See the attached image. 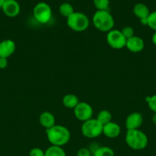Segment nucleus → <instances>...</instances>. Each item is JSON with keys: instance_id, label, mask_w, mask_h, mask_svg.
Returning a JSON list of instances; mask_svg holds the SVG:
<instances>
[{"instance_id": "1", "label": "nucleus", "mask_w": 156, "mask_h": 156, "mask_svg": "<svg viewBox=\"0 0 156 156\" xmlns=\"http://www.w3.org/2000/svg\"><path fill=\"white\" fill-rule=\"evenodd\" d=\"M48 141L52 146H60L67 144L70 139V133L67 127L61 125H54L53 127L46 129Z\"/></svg>"}, {"instance_id": "2", "label": "nucleus", "mask_w": 156, "mask_h": 156, "mask_svg": "<svg viewBox=\"0 0 156 156\" xmlns=\"http://www.w3.org/2000/svg\"><path fill=\"white\" fill-rule=\"evenodd\" d=\"M93 24L102 32L110 31L114 27V18L109 11H96L93 17Z\"/></svg>"}, {"instance_id": "3", "label": "nucleus", "mask_w": 156, "mask_h": 156, "mask_svg": "<svg viewBox=\"0 0 156 156\" xmlns=\"http://www.w3.org/2000/svg\"><path fill=\"white\" fill-rule=\"evenodd\" d=\"M125 143L128 147L134 150H142L148 146V140L145 133L140 129L127 130L125 135Z\"/></svg>"}, {"instance_id": "4", "label": "nucleus", "mask_w": 156, "mask_h": 156, "mask_svg": "<svg viewBox=\"0 0 156 156\" xmlns=\"http://www.w3.org/2000/svg\"><path fill=\"white\" fill-rule=\"evenodd\" d=\"M67 24L73 31L82 32L88 28L90 21L84 13L74 12L67 18Z\"/></svg>"}, {"instance_id": "5", "label": "nucleus", "mask_w": 156, "mask_h": 156, "mask_svg": "<svg viewBox=\"0 0 156 156\" xmlns=\"http://www.w3.org/2000/svg\"><path fill=\"white\" fill-rule=\"evenodd\" d=\"M103 126L96 119H90L83 122L81 126V133L85 137L90 139L96 138L102 133Z\"/></svg>"}, {"instance_id": "6", "label": "nucleus", "mask_w": 156, "mask_h": 156, "mask_svg": "<svg viewBox=\"0 0 156 156\" xmlns=\"http://www.w3.org/2000/svg\"><path fill=\"white\" fill-rule=\"evenodd\" d=\"M33 15L37 21L41 24H46L51 18V8L46 2H38L34 7Z\"/></svg>"}, {"instance_id": "7", "label": "nucleus", "mask_w": 156, "mask_h": 156, "mask_svg": "<svg viewBox=\"0 0 156 156\" xmlns=\"http://www.w3.org/2000/svg\"><path fill=\"white\" fill-rule=\"evenodd\" d=\"M126 41L125 37L122 34L121 30L113 29L107 33L106 41L107 44L113 49L120 50L125 47Z\"/></svg>"}, {"instance_id": "8", "label": "nucleus", "mask_w": 156, "mask_h": 156, "mask_svg": "<svg viewBox=\"0 0 156 156\" xmlns=\"http://www.w3.org/2000/svg\"><path fill=\"white\" fill-rule=\"evenodd\" d=\"M73 113L77 120L85 122L92 118L93 110V108L87 102H80L73 109Z\"/></svg>"}, {"instance_id": "9", "label": "nucleus", "mask_w": 156, "mask_h": 156, "mask_svg": "<svg viewBox=\"0 0 156 156\" xmlns=\"http://www.w3.org/2000/svg\"><path fill=\"white\" fill-rule=\"evenodd\" d=\"M143 123V117L139 112H133L127 117L125 120V127L127 130L139 129Z\"/></svg>"}, {"instance_id": "10", "label": "nucleus", "mask_w": 156, "mask_h": 156, "mask_svg": "<svg viewBox=\"0 0 156 156\" xmlns=\"http://www.w3.org/2000/svg\"><path fill=\"white\" fill-rule=\"evenodd\" d=\"M6 16L14 18L20 13V5L16 0H6L2 7Z\"/></svg>"}, {"instance_id": "11", "label": "nucleus", "mask_w": 156, "mask_h": 156, "mask_svg": "<svg viewBox=\"0 0 156 156\" xmlns=\"http://www.w3.org/2000/svg\"><path fill=\"white\" fill-rule=\"evenodd\" d=\"M16 45L12 40L7 39L0 42V57L8 58L15 51Z\"/></svg>"}, {"instance_id": "12", "label": "nucleus", "mask_w": 156, "mask_h": 156, "mask_svg": "<svg viewBox=\"0 0 156 156\" xmlns=\"http://www.w3.org/2000/svg\"><path fill=\"white\" fill-rule=\"evenodd\" d=\"M125 47L132 53H139L143 50L145 47V42L141 37L134 35L131 38L127 40Z\"/></svg>"}, {"instance_id": "13", "label": "nucleus", "mask_w": 156, "mask_h": 156, "mask_svg": "<svg viewBox=\"0 0 156 156\" xmlns=\"http://www.w3.org/2000/svg\"><path fill=\"white\" fill-rule=\"evenodd\" d=\"M121 133V127L119 124L114 122H110L107 124L104 125L102 128V133L106 137L110 139L116 138L119 136Z\"/></svg>"}, {"instance_id": "14", "label": "nucleus", "mask_w": 156, "mask_h": 156, "mask_svg": "<svg viewBox=\"0 0 156 156\" xmlns=\"http://www.w3.org/2000/svg\"><path fill=\"white\" fill-rule=\"evenodd\" d=\"M39 123L46 129L53 127L55 124V117L50 112H43L39 117Z\"/></svg>"}, {"instance_id": "15", "label": "nucleus", "mask_w": 156, "mask_h": 156, "mask_svg": "<svg viewBox=\"0 0 156 156\" xmlns=\"http://www.w3.org/2000/svg\"><path fill=\"white\" fill-rule=\"evenodd\" d=\"M133 13L138 18L143 19V18H148L150 15V11L148 6L143 3H137L135 5L133 8Z\"/></svg>"}, {"instance_id": "16", "label": "nucleus", "mask_w": 156, "mask_h": 156, "mask_svg": "<svg viewBox=\"0 0 156 156\" xmlns=\"http://www.w3.org/2000/svg\"><path fill=\"white\" fill-rule=\"evenodd\" d=\"M62 102L64 106L69 109H74L76 105L80 103L78 98L73 94H67L64 95Z\"/></svg>"}, {"instance_id": "17", "label": "nucleus", "mask_w": 156, "mask_h": 156, "mask_svg": "<svg viewBox=\"0 0 156 156\" xmlns=\"http://www.w3.org/2000/svg\"><path fill=\"white\" fill-rule=\"evenodd\" d=\"M96 120L102 125L107 124L110 122L112 121V114L107 110H102L100 111L97 114V117H96Z\"/></svg>"}, {"instance_id": "18", "label": "nucleus", "mask_w": 156, "mask_h": 156, "mask_svg": "<svg viewBox=\"0 0 156 156\" xmlns=\"http://www.w3.org/2000/svg\"><path fill=\"white\" fill-rule=\"evenodd\" d=\"M59 12L64 18H69L74 12V9L71 4L68 2H64L60 5Z\"/></svg>"}, {"instance_id": "19", "label": "nucleus", "mask_w": 156, "mask_h": 156, "mask_svg": "<svg viewBox=\"0 0 156 156\" xmlns=\"http://www.w3.org/2000/svg\"><path fill=\"white\" fill-rule=\"evenodd\" d=\"M45 156H67V155L61 147L51 146L45 151Z\"/></svg>"}, {"instance_id": "20", "label": "nucleus", "mask_w": 156, "mask_h": 156, "mask_svg": "<svg viewBox=\"0 0 156 156\" xmlns=\"http://www.w3.org/2000/svg\"><path fill=\"white\" fill-rule=\"evenodd\" d=\"M93 156H115L113 149L107 146H101L95 150L93 153Z\"/></svg>"}, {"instance_id": "21", "label": "nucleus", "mask_w": 156, "mask_h": 156, "mask_svg": "<svg viewBox=\"0 0 156 156\" xmlns=\"http://www.w3.org/2000/svg\"><path fill=\"white\" fill-rule=\"evenodd\" d=\"M93 4L98 11H108L110 0H93Z\"/></svg>"}, {"instance_id": "22", "label": "nucleus", "mask_w": 156, "mask_h": 156, "mask_svg": "<svg viewBox=\"0 0 156 156\" xmlns=\"http://www.w3.org/2000/svg\"><path fill=\"white\" fill-rule=\"evenodd\" d=\"M148 26L156 31V11L151 12L148 17Z\"/></svg>"}, {"instance_id": "23", "label": "nucleus", "mask_w": 156, "mask_h": 156, "mask_svg": "<svg viewBox=\"0 0 156 156\" xmlns=\"http://www.w3.org/2000/svg\"><path fill=\"white\" fill-rule=\"evenodd\" d=\"M146 101L148 103L149 109L154 113H156V94L152 96H148V97H147Z\"/></svg>"}, {"instance_id": "24", "label": "nucleus", "mask_w": 156, "mask_h": 156, "mask_svg": "<svg viewBox=\"0 0 156 156\" xmlns=\"http://www.w3.org/2000/svg\"><path fill=\"white\" fill-rule=\"evenodd\" d=\"M121 32L126 40L129 39L132 37L134 36V29L130 26H126V27H123Z\"/></svg>"}, {"instance_id": "25", "label": "nucleus", "mask_w": 156, "mask_h": 156, "mask_svg": "<svg viewBox=\"0 0 156 156\" xmlns=\"http://www.w3.org/2000/svg\"><path fill=\"white\" fill-rule=\"evenodd\" d=\"M29 156H45V152L40 148H34L29 152Z\"/></svg>"}, {"instance_id": "26", "label": "nucleus", "mask_w": 156, "mask_h": 156, "mask_svg": "<svg viewBox=\"0 0 156 156\" xmlns=\"http://www.w3.org/2000/svg\"><path fill=\"white\" fill-rule=\"evenodd\" d=\"M76 156H92V152L90 149L87 148H81L78 150Z\"/></svg>"}, {"instance_id": "27", "label": "nucleus", "mask_w": 156, "mask_h": 156, "mask_svg": "<svg viewBox=\"0 0 156 156\" xmlns=\"http://www.w3.org/2000/svg\"><path fill=\"white\" fill-rule=\"evenodd\" d=\"M8 59L6 58H2L0 57V69H6L8 66Z\"/></svg>"}, {"instance_id": "28", "label": "nucleus", "mask_w": 156, "mask_h": 156, "mask_svg": "<svg viewBox=\"0 0 156 156\" xmlns=\"http://www.w3.org/2000/svg\"><path fill=\"white\" fill-rule=\"evenodd\" d=\"M140 22L142 25L148 26V18H143V19H140Z\"/></svg>"}, {"instance_id": "29", "label": "nucleus", "mask_w": 156, "mask_h": 156, "mask_svg": "<svg viewBox=\"0 0 156 156\" xmlns=\"http://www.w3.org/2000/svg\"><path fill=\"white\" fill-rule=\"evenodd\" d=\"M151 41H152L153 44L156 46V31H154V33L153 34L152 37H151Z\"/></svg>"}, {"instance_id": "30", "label": "nucleus", "mask_w": 156, "mask_h": 156, "mask_svg": "<svg viewBox=\"0 0 156 156\" xmlns=\"http://www.w3.org/2000/svg\"><path fill=\"white\" fill-rule=\"evenodd\" d=\"M152 122L154 123V124H156V113H154V114H153Z\"/></svg>"}, {"instance_id": "31", "label": "nucleus", "mask_w": 156, "mask_h": 156, "mask_svg": "<svg viewBox=\"0 0 156 156\" xmlns=\"http://www.w3.org/2000/svg\"><path fill=\"white\" fill-rule=\"evenodd\" d=\"M5 1H6V0H0V8H1V9L2 7L3 4H4Z\"/></svg>"}, {"instance_id": "32", "label": "nucleus", "mask_w": 156, "mask_h": 156, "mask_svg": "<svg viewBox=\"0 0 156 156\" xmlns=\"http://www.w3.org/2000/svg\"><path fill=\"white\" fill-rule=\"evenodd\" d=\"M67 1H73V0H67Z\"/></svg>"}]
</instances>
